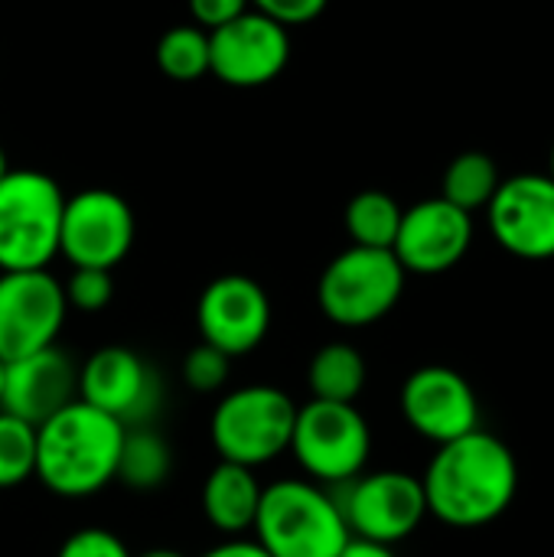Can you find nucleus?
<instances>
[{"label":"nucleus","instance_id":"1","mask_svg":"<svg viewBox=\"0 0 554 557\" xmlns=\"http://www.w3.org/2000/svg\"><path fill=\"white\" fill-rule=\"evenodd\" d=\"M428 516L454 529H480L496 522L519 493V463L509 444L477 428L441 444L424 476Z\"/></svg>","mask_w":554,"mask_h":557},{"label":"nucleus","instance_id":"2","mask_svg":"<svg viewBox=\"0 0 554 557\" xmlns=\"http://www.w3.org/2000/svg\"><path fill=\"white\" fill-rule=\"evenodd\" d=\"M124 424L75 398L36 428V480L62 496L85 499L114 483Z\"/></svg>","mask_w":554,"mask_h":557},{"label":"nucleus","instance_id":"3","mask_svg":"<svg viewBox=\"0 0 554 557\" xmlns=\"http://www.w3.org/2000/svg\"><path fill=\"white\" fill-rule=\"evenodd\" d=\"M251 539L271 557H340L349 542L336 496L313 480H274L264 486Z\"/></svg>","mask_w":554,"mask_h":557},{"label":"nucleus","instance_id":"4","mask_svg":"<svg viewBox=\"0 0 554 557\" xmlns=\"http://www.w3.org/2000/svg\"><path fill=\"white\" fill-rule=\"evenodd\" d=\"M297 405L274 385H242L222 395L209 418V437L225 463L264 467L291 450Z\"/></svg>","mask_w":554,"mask_h":557},{"label":"nucleus","instance_id":"5","mask_svg":"<svg viewBox=\"0 0 554 557\" xmlns=\"http://www.w3.org/2000/svg\"><path fill=\"white\" fill-rule=\"evenodd\" d=\"M65 196L39 170H10L0 180V271H46L59 255Z\"/></svg>","mask_w":554,"mask_h":557},{"label":"nucleus","instance_id":"6","mask_svg":"<svg viewBox=\"0 0 554 557\" xmlns=\"http://www.w3.org/2000/svg\"><path fill=\"white\" fill-rule=\"evenodd\" d=\"M405 268L382 248H346L320 274L317 304L343 330H362L385 320L405 294Z\"/></svg>","mask_w":554,"mask_h":557},{"label":"nucleus","instance_id":"7","mask_svg":"<svg viewBox=\"0 0 554 557\" xmlns=\"http://www.w3.org/2000/svg\"><path fill=\"white\" fill-rule=\"evenodd\" d=\"M291 454L313 483L343 486L366 473L372 428L356 405L310 398L297 408Z\"/></svg>","mask_w":554,"mask_h":557},{"label":"nucleus","instance_id":"8","mask_svg":"<svg viewBox=\"0 0 554 557\" xmlns=\"http://www.w3.org/2000/svg\"><path fill=\"white\" fill-rule=\"evenodd\" d=\"M343 486L346 490L336 503L353 539H369L395 548L398 542L415 535L428 516L421 476H411L405 470L359 473Z\"/></svg>","mask_w":554,"mask_h":557},{"label":"nucleus","instance_id":"9","mask_svg":"<svg viewBox=\"0 0 554 557\" xmlns=\"http://www.w3.org/2000/svg\"><path fill=\"white\" fill-rule=\"evenodd\" d=\"M78 398L124 428H147L163 408V382L131 346H101L78 369Z\"/></svg>","mask_w":554,"mask_h":557},{"label":"nucleus","instance_id":"10","mask_svg":"<svg viewBox=\"0 0 554 557\" xmlns=\"http://www.w3.org/2000/svg\"><path fill=\"white\" fill-rule=\"evenodd\" d=\"M69 317L65 290L46 271H0V362L56 346Z\"/></svg>","mask_w":554,"mask_h":557},{"label":"nucleus","instance_id":"11","mask_svg":"<svg viewBox=\"0 0 554 557\" xmlns=\"http://www.w3.org/2000/svg\"><path fill=\"white\" fill-rule=\"evenodd\" d=\"M134 212L111 189H85L65 199L59 255L72 268H118L134 245Z\"/></svg>","mask_w":554,"mask_h":557},{"label":"nucleus","instance_id":"12","mask_svg":"<svg viewBox=\"0 0 554 557\" xmlns=\"http://www.w3.org/2000/svg\"><path fill=\"white\" fill-rule=\"evenodd\" d=\"M196 326L199 343L216 346L229 359L248 356L271 333V297L248 274H222L199 294Z\"/></svg>","mask_w":554,"mask_h":557},{"label":"nucleus","instance_id":"13","mask_svg":"<svg viewBox=\"0 0 554 557\" xmlns=\"http://www.w3.org/2000/svg\"><path fill=\"white\" fill-rule=\"evenodd\" d=\"M287 59V29L255 10L209 29V72L232 88H258L274 82Z\"/></svg>","mask_w":554,"mask_h":557},{"label":"nucleus","instance_id":"14","mask_svg":"<svg viewBox=\"0 0 554 557\" xmlns=\"http://www.w3.org/2000/svg\"><path fill=\"white\" fill-rule=\"evenodd\" d=\"M487 215L503 251L522 261L554 258V180L549 173H519L503 180Z\"/></svg>","mask_w":554,"mask_h":557},{"label":"nucleus","instance_id":"15","mask_svg":"<svg viewBox=\"0 0 554 557\" xmlns=\"http://www.w3.org/2000/svg\"><path fill=\"white\" fill-rule=\"evenodd\" d=\"M402 414L431 444H451L480 428L473 385L447 366H421L402 385Z\"/></svg>","mask_w":554,"mask_h":557},{"label":"nucleus","instance_id":"16","mask_svg":"<svg viewBox=\"0 0 554 557\" xmlns=\"http://www.w3.org/2000/svg\"><path fill=\"white\" fill-rule=\"evenodd\" d=\"M473 245V215L447 199H424L402 212L392 255L405 274H444L464 261Z\"/></svg>","mask_w":554,"mask_h":557},{"label":"nucleus","instance_id":"17","mask_svg":"<svg viewBox=\"0 0 554 557\" xmlns=\"http://www.w3.org/2000/svg\"><path fill=\"white\" fill-rule=\"evenodd\" d=\"M75 398H78V369L59 346L7 362L3 369L0 411L33 428L49 421L56 411H62Z\"/></svg>","mask_w":554,"mask_h":557},{"label":"nucleus","instance_id":"18","mask_svg":"<svg viewBox=\"0 0 554 557\" xmlns=\"http://www.w3.org/2000/svg\"><path fill=\"white\" fill-rule=\"evenodd\" d=\"M261 493L264 486L251 467L219 460L202 483L199 506L216 532H222L225 539H245V532H251L255 525Z\"/></svg>","mask_w":554,"mask_h":557},{"label":"nucleus","instance_id":"19","mask_svg":"<svg viewBox=\"0 0 554 557\" xmlns=\"http://www.w3.org/2000/svg\"><path fill=\"white\" fill-rule=\"evenodd\" d=\"M369 379L366 359L353 343H327L307 366V388L317 401L356 405Z\"/></svg>","mask_w":554,"mask_h":557},{"label":"nucleus","instance_id":"20","mask_svg":"<svg viewBox=\"0 0 554 557\" xmlns=\"http://www.w3.org/2000/svg\"><path fill=\"white\" fill-rule=\"evenodd\" d=\"M170 470H173V450L163 434H157L150 424L124 431L121 454H118V473H114L118 483H124L127 490H137V493H150L170 480Z\"/></svg>","mask_w":554,"mask_h":557},{"label":"nucleus","instance_id":"21","mask_svg":"<svg viewBox=\"0 0 554 557\" xmlns=\"http://www.w3.org/2000/svg\"><path fill=\"white\" fill-rule=\"evenodd\" d=\"M500 170H496V160L483 150H467L460 157L451 160L447 173H444V193L441 199H447L451 206L464 209V212H477V209H487L490 199L496 196L500 189Z\"/></svg>","mask_w":554,"mask_h":557},{"label":"nucleus","instance_id":"22","mask_svg":"<svg viewBox=\"0 0 554 557\" xmlns=\"http://www.w3.org/2000/svg\"><path fill=\"white\" fill-rule=\"evenodd\" d=\"M402 206L382 193V189H366L349 199L346 206V232L353 245L359 248H382L392 251L398 225H402Z\"/></svg>","mask_w":554,"mask_h":557},{"label":"nucleus","instance_id":"23","mask_svg":"<svg viewBox=\"0 0 554 557\" xmlns=\"http://www.w3.org/2000/svg\"><path fill=\"white\" fill-rule=\"evenodd\" d=\"M157 65L173 82L209 75V33L202 26H173L157 42Z\"/></svg>","mask_w":554,"mask_h":557},{"label":"nucleus","instance_id":"24","mask_svg":"<svg viewBox=\"0 0 554 557\" xmlns=\"http://www.w3.org/2000/svg\"><path fill=\"white\" fill-rule=\"evenodd\" d=\"M36 476V428L0 411V490Z\"/></svg>","mask_w":554,"mask_h":557},{"label":"nucleus","instance_id":"25","mask_svg":"<svg viewBox=\"0 0 554 557\" xmlns=\"http://www.w3.org/2000/svg\"><path fill=\"white\" fill-rule=\"evenodd\" d=\"M62 290H65L69 310L98 313L114 297V277H111V271H101V268H72Z\"/></svg>","mask_w":554,"mask_h":557},{"label":"nucleus","instance_id":"26","mask_svg":"<svg viewBox=\"0 0 554 557\" xmlns=\"http://www.w3.org/2000/svg\"><path fill=\"white\" fill-rule=\"evenodd\" d=\"M229 369H232V359L225 352H219L209 343H199L183 359V382L199 395H212L229 382Z\"/></svg>","mask_w":554,"mask_h":557},{"label":"nucleus","instance_id":"27","mask_svg":"<svg viewBox=\"0 0 554 557\" xmlns=\"http://www.w3.org/2000/svg\"><path fill=\"white\" fill-rule=\"evenodd\" d=\"M56 557H134L127 552V545L108 532V529H98V525H88V529H78L72 532L62 545Z\"/></svg>","mask_w":554,"mask_h":557},{"label":"nucleus","instance_id":"28","mask_svg":"<svg viewBox=\"0 0 554 557\" xmlns=\"http://www.w3.org/2000/svg\"><path fill=\"white\" fill-rule=\"evenodd\" d=\"M248 3L255 7V13H261V16H268L287 29V26H300V23L317 20L330 0H248Z\"/></svg>","mask_w":554,"mask_h":557},{"label":"nucleus","instance_id":"29","mask_svg":"<svg viewBox=\"0 0 554 557\" xmlns=\"http://www.w3.org/2000/svg\"><path fill=\"white\" fill-rule=\"evenodd\" d=\"M245 10H248V0H189V13L206 33L242 16Z\"/></svg>","mask_w":554,"mask_h":557},{"label":"nucleus","instance_id":"30","mask_svg":"<svg viewBox=\"0 0 554 557\" xmlns=\"http://www.w3.org/2000/svg\"><path fill=\"white\" fill-rule=\"evenodd\" d=\"M199 557H271L255 539H225Z\"/></svg>","mask_w":554,"mask_h":557},{"label":"nucleus","instance_id":"31","mask_svg":"<svg viewBox=\"0 0 554 557\" xmlns=\"http://www.w3.org/2000/svg\"><path fill=\"white\" fill-rule=\"evenodd\" d=\"M340 557H398L392 545H379V542H369V539H353L346 542V548L340 552Z\"/></svg>","mask_w":554,"mask_h":557},{"label":"nucleus","instance_id":"32","mask_svg":"<svg viewBox=\"0 0 554 557\" xmlns=\"http://www.w3.org/2000/svg\"><path fill=\"white\" fill-rule=\"evenodd\" d=\"M134 557H186L183 552H176V548H150V552H140V555Z\"/></svg>","mask_w":554,"mask_h":557},{"label":"nucleus","instance_id":"33","mask_svg":"<svg viewBox=\"0 0 554 557\" xmlns=\"http://www.w3.org/2000/svg\"><path fill=\"white\" fill-rule=\"evenodd\" d=\"M10 173V163H7V153H3V147H0V180Z\"/></svg>","mask_w":554,"mask_h":557},{"label":"nucleus","instance_id":"34","mask_svg":"<svg viewBox=\"0 0 554 557\" xmlns=\"http://www.w3.org/2000/svg\"><path fill=\"white\" fill-rule=\"evenodd\" d=\"M3 369H7V366L0 362V395H3Z\"/></svg>","mask_w":554,"mask_h":557},{"label":"nucleus","instance_id":"35","mask_svg":"<svg viewBox=\"0 0 554 557\" xmlns=\"http://www.w3.org/2000/svg\"><path fill=\"white\" fill-rule=\"evenodd\" d=\"M549 176L554 180V147H552V170H549Z\"/></svg>","mask_w":554,"mask_h":557}]
</instances>
